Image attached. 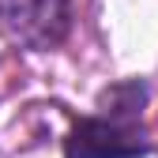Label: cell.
I'll use <instances>...</instances> for the list:
<instances>
[{"label": "cell", "mask_w": 158, "mask_h": 158, "mask_svg": "<svg viewBox=\"0 0 158 158\" xmlns=\"http://www.w3.org/2000/svg\"><path fill=\"white\" fill-rule=\"evenodd\" d=\"M147 102L143 83H117L102 94V113L75 121L64 139V158H139L151 151L139 128V109Z\"/></svg>", "instance_id": "6da1fadb"}, {"label": "cell", "mask_w": 158, "mask_h": 158, "mask_svg": "<svg viewBox=\"0 0 158 158\" xmlns=\"http://www.w3.org/2000/svg\"><path fill=\"white\" fill-rule=\"evenodd\" d=\"M72 27L68 0H0V30L27 49H53Z\"/></svg>", "instance_id": "7a4b0ae2"}]
</instances>
